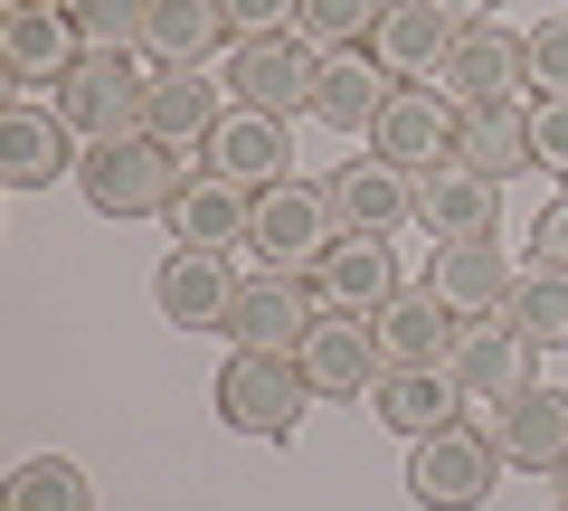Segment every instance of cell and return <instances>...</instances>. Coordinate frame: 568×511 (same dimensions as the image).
Masks as SVG:
<instances>
[{
	"label": "cell",
	"instance_id": "6da1fadb",
	"mask_svg": "<svg viewBox=\"0 0 568 511\" xmlns=\"http://www.w3.org/2000/svg\"><path fill=\"white\" fill-rule=\"evenodd\" d=\"M181 152L162 143V133H123V143H85L77 162V190L95 218H171V200H181Z\"/></svg>",
	"mask_w": 568,
	"mask_h": 511
},
{
	"label": "cell",
	"instance_id": "7a4b0ae2",
	"mask_svg": "<svg viewBox=\"0 0 568 511\" xmlns=\"http://www.w3.org/2000/svg\"><path fill=\"white\" fill-rule=\"evenodd\" d=\"M48 104L67 114V133H77V143H123V133H142L152 76H142L133 48H85V58L48 85Z\"/></svg>",
	"mask_w": 568,
	"mask_h": 511
},
{
	"label": "cell",
	"instance_id": "3957f363",
	"mask_svg": "<svg viewBox=\"0 0 568 511\" xmlns=\"http://www.w3.org/2000/svg\"><path fill=\"white\" fill-rule=\"evenodd\" d=\"M304 398H313V379H304L294 350H227V369H219V427L284 446V436L304 427Z\"/></svg>",
	"mask_w": 568,
	"mask_h": 511
},
{
	"label": "cell",
	"instance_id": "277c9868",
	"mask_svg": "<svg viewBox=\"0 0 568 511\" xmlns=\"http://www.w3.org/2000/svg\"><path fill=\"white\" fill-rule=\"evenodd\" d=\"M493 464H503V446H493L484 427H436L407 446V492H417L426 511H484L493 502Z\"/></svg>",
	"mask_w": 568,
	"mask_h": 511
},
{
	"label": "cell",
	"instance_id": "5b68a950",
	"mask_svg": "<svg viewBox=\"0 0 568 511\" xmlns=\"http://www.w3.org/2000/svg\"><path fill=\"white\" fill-rule=\"evenodd\" d=\"M313 76H323V48L294 39V29H246V39L227 48V85H237V104H256V114L313 104Z\"/></svg>",
	"mask_w": 568,
	"mask_h": 511
},
{
	"label": "cell",
	"instance_id": "8992f818",
	"mask_svg": "<svg viewBox=\"0 0 568 511\" xmlns=\"http://www.w3.org/2000/svg\"><path fill=\"white\" fill-rule=\"evenodd\" d=\"M237 294H246V275L227 266V246H171L162 275H152V304H162L171 331H227Z\"/></svg>",
	"mask_w": 568,
	"mask_h": 511
},
{
	"label": "cell",
	"instance_id": "52a82bcc",
	"mask_svg": "<svg viewBox=\"0 0 568 511\" xmlns=\"http://www.w3.org/2000/svg\"><path fill=\"white\" fill-rule=\"evenodd\" d=\"M455 114H465V104L436 95V85H398V95L379 104V123H369V143H379V162H398L407 181H426V171L455 162Z\"/></svg>",
	"mask_w": 568,
	"mask_h": 511
},
{
	"label": "cell",
	"instance_id": "ba28073f",
	"mask_svg": "<svg viewBox=\"0 0 568 511\" xmlns=\"http://www.w3.org/2000/svg\"><path fill=\"white\" fill-rule=\"evenodd\" d=\"M332 237H342V227H332L323 190H304V181H265V190H256V218H246V246H256L265 266L304 275V266L323 256Z\"/></svg>",
	"mask_w": 568,
	"mask_h": 511
},
{
	"label": "cell",
	"instance_id": "9c48e42d",
	"mask_svg": "<svg viewBox=\"0 0 568 511\" xmlns=\"http://www.w3.org/2000/svg\"><path fill=\"white\" fill-rule=\"evenodd\" d=\"M304 275H313V294H323V313H361V323H379V313L398 304V246H388V237H332Z\"/></svg>",
	"mask_w": 568,
	"mask_h": 511
},
{
	"label": "cell",
	"instance_id": "30bf717a",
	"mask_svg": "<svg viewBox=\"0 0 568 511\" xmlns=\"http://www.w3.org/2000/svg\"><path fill=\"white\" fill-rule=\"evenodd\" d=\"M323 208H332L342 237H398V227L417 218V181H407L398 162L369 152V162H342V171L323 181Z\"/></svg>",
	"mask_w": 568,
	"mask_h": 511
},
{
	"label": "cell",
	"instance_id": "8fae6325",
	"mask_svg": "<svg viewBox=\"0 0 568 511\" xmlns=\"http://www.w3.org/2000/svg\"><path fill=\"white\" fill-rule=\"evenodd\" d=\"M474 427L503 446V464L521 473H559L568 464V389H549V379H530L521 398H503V408H484Z\"/></svg>",
	"mask_w": 568,
	"mask_h": 511
},
{
	"label": "cell",
	"instance_id": "7c38bea8",
	"mask_svg": "<svg viewBox=\"0 0 568 511\" xmlns=\"http://www.w3.org/2000/svg\"><path fill=\"white\" fill-rule=\"evenodd\" d=\"M323 323V294H313V275H246L237 313H227V331H237V350H304V331Z\"/></svg>",
	"mask_w": 568,
	"mask_h": 511
},
{
	"label": "cell",
	"instance_id": "4fadbf2b",
	"mask_svg": "<svg viewBox=\"0 0 568 511\" xmlns=\"http://www.w3.org/2000/svg\"><path fill=\"white\" fill-rule=\"evenodd\" d=\"M294 360H304L313 398H369V389H379V369H388V350H379V323H361V313H323Z\"/></svg>",
	"mask_w": 568,
	"mask_h": 511
},
{
	"label": "cell",
	"instance_id": "5bb4252c",
	"mask_svg": "<svg viewBox=\"0 0 568 511\" xmlns=\"http://www.w3.org/2000/svg\"><path fill=\"white\" fill-rule=\"evenodd\" d=\"M369 408H379L388 436H436L455 427V408H465V379H455V360H388L379 369V389H369Z\"/></svg>",
	"mask_w": 568,
	"mask_h": 511
},
{
	"label": "cell",
	"instance_id": "9a60e30c",
	"mask_svg": "<svg viewBox=\"0 0 568 511\" xmlns=\"http://www.w3.org/2000/svg\"><path fill=\"white\" fill-rule=\"evenodd\" d=\"M77 58H85V39L67 29L58 0H20V10H0V76H10V85H58Z\"/></svg>",
	"mask_w": 568,
	"mask_h": 511
},
{
	"label": "cell",
	"instance_id": "2e32d148",
	"mask_svg": "<svg viewBox=\"0 0 568 511\" xmlns=\"http://www.w3.org/2000/svg\"><path fill=\"white\" fill-rule=\"evenodd\" d=\"M209 171H227V181L265 190V181H294V133H284V114H256V104H227L219 133L200 143Z\"/></svg>",
	"mask_w": 568,
	"mask_h": 511
},
{
	"label": "cell",
	"instance_id": "e0dca14e",
	"mask_svg": "<svg viewBox=\"0 0 568 511\" xmlns=\"http://www.w3.org/2000/svg\"><path fill=\"white\" fill-rule=\"evenodd\" d=\"M426 294H446L465 323H484V313H511L521 275H511V256H503L493 237H455V246H436V266H426Z\"/></svg>",
	"mask_w": 568,
	"mask_h": 511
},
{
	"label": "cell",
	"instance_id": "ac0fdd59",
	"mask_svg": "<svg viewBox=\"0 0 568 511\" xmlns=\"http://www.w3.org/2000/svg\"><path fill=\"white\" fill-rule=\"evenodd\" d=\"M77 162V133H67L58 104H0V181L10 190H48Z\"/></svg>",
	"mask_w": 568,
	"mask_h": 511
},
{
	"label": "cell",
	"instance_id": "d6986e66",
	"mask_svg": "<svg viewBox=\"0 0 568 511\" xmlns=\"http://www.w3.org/2000/svg\"><path fill=\"white\" fill-rule=\"evenodd\" d=\"M369 58L388 67L398 85H426V76H446V48H455V20L446 10H426V0H388L379 29H369Z\"/></svg>",
	"mask_w": 568,
	"mask_h": 511
},
{
	"label": "cell",
	"instance_id": "ffe728a7",
	"mask_svg": "<svg viewBox=\"0 0 568 511\" xmlns=\"http://www.w3.org/2000/svg\"><path fill=\"white\" fill-rule=\"evenodd\" d=\"M388 95H398V76H388L369 48H323V76H313V123H332V133H369Z\"/></svg>",
	"mask_w": 568,
	"mask_h": 511
},
{
	"label": "cell",
	"instance_id": "44dd1931",
	"mask_svg": "<svg viewBox=\"0 0 568 511\" xmlns=\"http://www.w3.org/2000/svg\"><path fill=\"white\" fill-rule=\"evenodd\" d=\"M227 0H152V20H142V48L133 58H152V76H171V67H209L227 48Z\"/></svg>",
	"mask_w": 568,
	"mask_h": 511
},
{
	"label": "cell",
	"instance_id": "7402d4cb",
	"mask_svg": "<svg viewBox=\"0 0 568 511\" xmlns=\"http://www.w3.org/2000/svg\"><path fill=\"white\" fill-rule=\"evenodd\" d=\"M246 218H256V190L227 181V171H190L181 200H171V246H246Z\"/></svg>",
	"mask_w": 568,
	"mask_h": 511
},
{
	"label": "cell",
	"instance_id": "603a6c76",
	"mask_svg": "<svg viewBox=\"0 0 568 511\" xmlns=\"http://www.w3.org/2000/svg\"><path fill=\"white\" fill-rule=\"evenodd\" d=\"M417 218H426V237H436V246L493 237V227H503V181H484V171L446 162V171H426V181H417Z\"/></svg>",
	"mask_w": 568,
	"mask_h": 511
},
{
	"label": "cell",
	"instance_id": "cb8c5ba5",
	"mask_svg": "<svg viewBox=\"0 0 568 511\" xmlns=\"http://www.w3.org/2000/svg\"><path fill=\"white\" fill-rule=\"evenodd\" d=\"M455 379H465V398L474 408H503V398H521L530 389V341L511 323H465L455 331Z\"/></svg>",
	"mask_w": 568,
	"mask_h": 511
},
{
	"label": "cell",
	"instance_id": "d4e9b609",
	"mask_svg": "<svg viewBox=\"0 0 568 511\" xmlns=\"http://www.w3.org/2000/svg\"><path fill=\"white\" fill-rule=\"evenodd\" d=\"M446 76H455V104H503L521 85V29H493V20H465L446 48Z\"/></svg>",
	"mask_w": 568,
	"mask_h": 511
},
{
	"label": "cell",
	"instance_id": "484cf974",
	"mask_svg": "<svg viewBox=\"0 0 568 511\" xmlns=\"http://www.w3.org/2000/svg\"><path fill=\"white\" fill-rule=\"evenodd\" d=\"M455 162L484 171V181H511V171H530V104H465L455 114Z\"/></svg>",
	"mask_w": 568,
	"mask_h": 511
},
{
	"label": "cell",
	"instance_id": "4316f807",
	"mask_svg": "<svg viewBox=\"0 0 568 511\" xmlns=\"http://www.w3.org/2000/svg\"><path fill=\"white\" fill-rule=\"evenodd\" d=\"M219 85L200 76V67H171V76H152V104H142V133H162L171 152L181 143H209V133H219Z\"/></svg>",
	"mask_w": 568,
	"mask_h": 511
},
{
	"label": "cell",
	"instance_id": "83f0119b",
	"mask_svg": "<svg viewBox=\"0 0 568 511\" xmlns=\"http://www.w3.org/2000/svg\"><path fill=\"white\" fill-rule=\"evenodd\" d=\"M455 331H465V313H455L446 294H398V304L379 313L388 360H455Z\"/></svg>",
	"mask_w": 568,
	"mask_h": 511
},
{
	"label": "cell",
	"instance_id": "f1b7e54d",
	"mask_svg": "<svg viewBox=\"0 0 568 511\" xmlns=\"http://www.w3.org/2000/svg\"><path fill=\"white\" fill-rule=\"evenodd\" d=\"M0 511H95V483H85L77 454H29V464L0 483Z\"/></svg>",
	"mask_w": 568,
	"mask_h": 511
},
{
	"label": "cell",
	"instance_id": "f546056e",
	"mask_svg": "<svg viewBox=\"0 0 568 511\" xmlns=\"http://www.w3.org/2000/svg\"><path fill=\"white\" fill-rule=\"evenodd\" d=\"M503 323L521 331L530 350H568V275L530 266V275H521V294H511V313H503Z\"/></svg>",
	"mask_w": 568,
	"mask_h": 511
},
{
	"label": "cell",
	"instance_id": "4dcf8cb0",
	"mask_svg": "<svg viewBox=\"0 0 568 511\" xmlns=\"http://www.w3.org/2000/svg\"><path fill=\"white\" fill-rule=\"evenodd\" d=\"M58 10L85 48H142V20H152V0H58Z\"/></svg>",
	"mask_w": 568,
	"mask_h": 511
},
{
	"label": "cell",
	"instance_id": "1f68e13d",
	"mask_svg": "<svg viewBox=\"0 0 568 511\" xmlns=\"http://www.w3.org/2000/svg\"><path fill=\"white\" fill-rule=\"evenodd\" d=\"M388 0H294V20H304L313 48H361L369 29H379Z\"/></svg>",
	"mask_w": 568,
	"mask_h": 511
},
{
	"label": "cell",
	"instance_id": "d6a6232c",
	"mask_svg": "<svg viewBox=\"0 0 568 511\" xmlns=\"http://www.w3.org/2000/svg\"><path fill=\"white\" fill-rule=\"evenodd\" d=\"M521 85L530 95H568V10H549V20L521 39Z\"/></svg>",
	"mask_w": 568,
	"mask_h": 511
},
{
	"label": "cell",
	"instance_id": "836d02e7",
	"mask_svg": "<svg viewBox=\"0 0 568 511\" xmlns=\"http://www.w3.org/2000/svg\"><path fill=\"white\" fill-rule=\"evenodd\" d=\"M530 162L568 171V95H540V104H530Z\"/></svg>",
	"mask_w": 568,
	"mask_h": 511
},
{
	"label": "cell",
	"instance_id": "e575fe53",
	"mask_svg": "<svg viewBox=\"0 0 568 511\" xmlns=\"http://www.w3.org/2000/svg\"><path fill=\"white\" fill-rule=\"evenodd\" d=\"M530 256H540L549 275H568V190L540 208V218H530Z\"/></svg>",
	"mask_w": 568,
	"mask_h": 511
},
{
	"label": "cell",
	"instance_id": "d590c367",
	"mask_svg": "<svg viewBox=\"0 0 568 511\" xmlns=\"http://www.w3.org/2000/svg\"><path fill=\"white\" fill-rule=\"evenodd\" d=\"M227 20H237V29H284V20H294V0H227Z\"/></svg>",
	"mask_w": 568,
	"mask_h": 511
},
{
	"label": "cell",
	"instance_id": "8d00e7d4",
	"mask_svg": "<svg viewBox=\"0 0 568 511\" xmlns=\"http://www.w3.org/2000/svg\"><path fill=\"white\" fill-rule=\"evenodd\" d=\"M426 10H446V20L465 29V20H493V10H503V0H426Z\"/></svg>",
	"mask_w": 568,
	"mask_h": 511
},
{
	"label": "cell",
	"instance_id": "74e56055",
	"mask_svg": "<svg viewBox=\"0 0 568 511\" xmlns=\"http://www.w3.org/2000/svg\"><path fill=\"white\" fill-rule=\"evenodd\" d=\"M549 511H568V492H559V502H549Z\"/></svg>",
	"mask_w": 568,
	"mask_h": 511
},
{
	"label": "cell",
	"instance_id": "f35d334b",
	"mask_svg": "<svg viewBox=\"0 0 568 511\" xmlns=\"http://www.w3.org/2000/svg\"><path fill=\"white\" fill-rule=\"evenodd\" d=\"M559 492H568V464H559Z\"/></svg>",
	"mask_w": 568,
	"mask_h": 511
},
{
	"label": "cell",
	"instance_id": "ab89813d",
	"mask_svg": "<svg viewBox=\"0 0 568 511\" xmlns=\"http://www.w3.org/2000/svg\"><path fill=\"white\" fill-rule=\"evenodd\" d=\"M0 10H20V0H0Z\"/></svg>",
	"mask_w": 568,
	"mask_h": 511
}]
</instances>
